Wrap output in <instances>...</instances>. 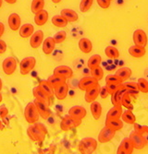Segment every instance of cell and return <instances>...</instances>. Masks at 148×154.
I'll return each instance as SVG.
<instances>
[{"mask_svg": "<svg viewBox=\"0 0 148 154\" xmlns=\"http://www.w3.org/2000/svg\"><path fill=\"white\" fill-rule=\"evenodd\" d=\"M27 135L35 142H42L47 135V128L41 123H34L27 129Z\"/></svg>", "mask_w": 148, "mask_h": 154, "instance_id": "cell-1", "label": "cell"}, {"mask_svg": "<svg viewBox=\"0 0 148 154\" xmlns=\"http://www.w3.org/2000/svg\"><path fill=\"white\" fill-rule=\"evenodd\" d=\"M97 140L93 137H84L78 144L79 151L82 154H93L96 150Z\"/></svg>", "mask_w": 148, "mask_h": 154, "instance_id": "cell-2", "label": "cell"}, {"mask_svg": "<svg viewBox=\"0 0 148 154\" xmlns=\"http://www.w3.org/2000/svg\"><path fill=\"white\" fill-rule=\"evenodd\" d=\"M39 113L37 111V108L33 103H30L26 105L24 109V117L26 121L30 125H33L39 120Z\"/></svg>", "mask_w": 148, "mask_h": 154, "instance_id": "cell-3", "label": "cell"}, {"mask_svg": "<svg viewBox=\"0 0 148 154\" xmlns=\"http://www.w3.org/2000/svg\"><path fill=\"white\" fill-rule=\"evenodd\" d=\"M35 65H36V60L33 57H28L23 58L21 60V62L20 63V74H22V75L29 74L34 68Z\"/></svg>", "mask_w": 148, "mask_h": 154, "instance_id": "cell-4", "label": "cell"}, {"mask_svg": "<svg viewBox=\"0 0 148 154\" xmlns=\"http://www.w3.org/2000/svg\"><path fill=\"white\" fill-rule=\"evenodd\" d=\"M86 109L80 105L73 106L69 110V116L80 124L82 123L83 119L86 116Z\"/></svg>", "mask_w": 148, "mask_h": 154, "instance_id": "cell-5", "label": "cell"}, {"mask_svg": "<svg viewBox=\"0 0 148 154\" xmlns=\"http://www.w3.org/2000/svg\"><path fill=\"white\" fill-rule=\"evenodd\" d=\"M130 140L131 141L134 149H143L145 147V145L147 144V140L146 138L142 135V134H139L137 133L136 131H132L131 134H130Z\"/></svg>", "mask_w": 148, "mask_h": 154, "instance_id": "cell-6", "label": "cell"}, {"mask_svg": "<svg viewBox=\"0 0 148 154\" xmlns=\"http://www.w3.org/2000/svg\"><path fill=\"white\" fill-rule=\"evenodd\" d=\"M33 103L35 104L37 111L39 113V116L44 119H47L51 116V110L49 108V104L46 103L45 102L39 101L37 99L34 100Z\"/></svg>", "mask_w": 148, "mask_h": 154, "instance_id": "cell-7", "label": "cell"}, {"mask_svg": "<svg viewBox=\"0 0 148 154\" xmlns=\"http://www.w3.org/2000/svg\"><path fill=\"white\" fill-rule=\"evenodd\" d=\"M2 68H3V71L5 72V74L12 75L16 71V68H17L16 59L12 57H7L6 59H4V61L2 63Z\"/></svg>", "mask_w": 148, "mask_h": 154, "instance_id": "cell-8", "label": "cell"}, {"mask_svg": "<svg viewBox=\"0 0 148 154\" xmlns=\"http://www.w3.org/2000/svg\"><path fill=\"white\" fill-rule=\"evenodd\" d=\"M80 125V123L75 121L72 117H71L68 115V116H65L62 118V120L60 122V128H61V130L67 132V131H70V130L77 128Z\"/></svg>", "mask_w": 148, "mask_h": 154, "instance_id": "cell-9", "label": "cell"}, {"mask_svg": "<svg viewBox=\"0 0 148 154\" xmlns=\"http://www.w3.org/2000/svg\"><path fill=\"white\" fill-rule=\"evenodd\" d=\"M132 39L134 42V45L140 46V47H145L147 45V35L143 30H136L133 32Z\"/></svg>", "mask_w": 148, "mask_h": 154, "instance_id": "cell-10", "label": "cell"}, {"mask_svg": "<svg viewBox=\"0 0 148 154\" xmlns=\"http://www.w3.org/2000/svg\"><path fill=\"white\" fill-rule=\"evenodd\" d=\"M115 131L110 129L109 128L107 127H105L101 129L99 135H98V139L97 140L100 142V143H106V142H109L111 139L114 137L115 136Z\"/></svg>", "mask_w": 148, "mask_h": 154, "instance_id": "cell-11", "label": "cell"}, {"mask_svg": "<svg viewBox=\"0 0 148 154\" xmlns=\"http://www.w3.org/2000/svg\"><path fill=\"white\" fill-rule=\"evenodd\" d=\"M100 85L99 84H96V86H93L88 90L85 91V95H84V99L87 103H91L93 102H95L96 100V98L99 96V92H100Z\"/></svg>", "mask_w": 148, "mask_h": 154, "instance_id": "cell-12", "label": "cell"}, {"mask_svg": "<svg viewBox=\"0 0 148 154\" xmlns=\"http://www.w3.org/2000/svg\"><path fill=\"white\" fill-rule=\"evenodd\" d=\"M53 74L57 75L58 77H61L65 79H68L73 76V71L71 67L67 66H59L54 69Z\"/></svg>", "mask_w": 148, "mask_h": 154, "instance_id": "cell-13", "label": "cell"}, {"mask_svg": "<svg viewBox=\"0 0 148 154\" xmlns=\"http://www.w3.org/2000/svg\"><path fill=\"white\" fill-rule=\"evenodd\" d=\"M68 92H69V85L67 84V82L60 84V85L54 88V95L59 101L65 100L67 95H68Z\"/></svg>", "mask_w": 148, "mask_h": 154, "instance_id": "cell-14", "label": "cell"}, {"mask_svg": "<svg viewBox=\"0 0 148 154\" xmlns=\"http://www.w3.org/2000/svg\"><path fill=\"white\" fill-rule=\"evenodd\" d=\"M98 84V80L91 77H83L79 81V89L80 91H86Z\"/></svg>", "mask_w": 148, "mask_h": 154, "instance_id": "cell-15", "label": "cell"}, {"mask_svg": "<svg viewBox=\"0 0 148 154\" xmlns=\"http://www.w3.org/2000/svg\"><path fill=\"white\" fill-rule=\"evenodd\" d=\"M44 41V32L42 31H37L33 33L30 39L31 47L33 49H37L40 45L43 44Z\"/></svg>", "mask_w": 148, "mask_h": 154, "instance_id": "cell-16", "label": "cell"}, {"mask_svg": "<svg viewBox=\"0 0 148 154\" xmlns=\"http://www.w3.org/2000/svg\"><path fill=\"white\" fill-rule=\"evenodd\" d=\"M33 94L34 96L35 99L39 100V101H42V102H45L46 103L49 104L50 105V103H51V98L48 96L47 93H46L39 86L33 88Z\"/></svg>", "mask_w": 148, "mask_h": 154, "instance_id": "cell-17", "label": "cell"}, {"mask_svg": "<svg viewBox=\"0 0 148 154\" xmlns=\"http://www.w3.org/2000/svg\"><path fill=\"white\" fill-rule=\"evenodd\" d=\"M8 26L10 28V30H12L13 32H16L20 27V22H21L20 17L17 13H12L8 17Z\"/></svg>", "mask_w": 148, "mask_h": 154, "instance_id": "cell-18", "label": "cell"}, {"mask_svg": "<svg viewBox=\"0 0 148 154\" xmlns=\"http://www.w3.org/2000/svg\"><path fill=\"white\" fill-rule=\"evenodd\" d=\"M60 15L68 22H75L78 20V18H79L77 12L70 8L62 9L60 12Z\"/></svg>", "mask_w": 148, "mask_h": 154, "instance_id": "cell-19", "label": "cell"}, {"mask_svg": "<svg viewBox=\"0 0 148 154\" xmlns=\"http://www.w3.org/2000/svg\"><path fill=\"white\" fill-rule=\"evenodd\" d=\"M56 43L55 41H54L53 37H47L45 39V41H43V52L46 54H52V52L54 51L56 47Z\"/></svg>", "mask_w": 148, "mask_h": 154, "instance_id": "cell-20", "label": "cell"}, {"mask_svg": "<svg viewBox=\"0 0 148 154\" xmlns=\"http://www.w3.org/2000/svg\"><path fill=\"white\" fill-rule=\"evenodd\" d=\"M105 125L116 132L123 128V121L121 119H105Z\"/></svg>", "mask_w": 148, "mask_h": 154, "instance_id": "cell-21", "label": "cell"}, {"mask_svg": "<svg viewBox=\"0 0 148 154\" xmlns=\"http://www.w3.org/2000/svg\"><path fill=\"white\" fill-rule=\"evenodd\" d=\"M48 20V12L45 9L39 11L34 16V22L37 26H43Z\"/></svg>", "mask_w": 148, "mask_h": 154, "instance_id": "cell-22", "label": "cell"}, {"mask_svg": "<svg viewBox=\"0 0 148 154\" xmlns=\"http://www.w3.org/2000/svg\"><path fill=\"white\" fill-rule=\"evenodd\" d=\"M20 35L22 38H29L34 32V28L30 23H25L20 27Z\"/></svg>", "mask_w": 148, "mask_h": 154, "instance_id": "cell-23", "label": "cell"}, {"mask_svg": "<svg viewBox=\"0 0 148 154\" xmlns=\"http://www.w3.org/2000/svg\"><path fill=\"white\" fill-rule=\"evenodd\" d=\"M127 90L124 88V86L122 88H120L119 90H118L114 94L111 95V102L113 106H122L121 105V98L123 93L126 91Z\"/></svg>", "mask_w": 148, "mask_h": 154, "instance_id": "cell-24", "label": "cell"}, {"mask_svg": "<svg viewBox=\"0 0 148 154\" xmlns=\"http://www.w3.org/2000/svg\"><path fill=\"white\" fill-rule=\"evenodd\" d=\"M122 112V106H113L107 112L106 119H120Z\"/></svg>", "mask_w": 148, "mask_h": 154, "instance_id": "cell-25", "label": "cell"}, {"mask_svg": "<svg viewBox=\"0 0 148 154\" xmlns=\"http://www.w3.org/2000/svg\"><path fill=\"white\" fill-rule=\"evenodd\" d=\"M79 48L84 54H89L93 49L92 42L87 38H82L79 41Z\"/></svg>", "mask_w": 148, "mask_h": 154, "instance_id": "cell-26", "label": "cell"}, {"mask_svg": "<svg viewBox=\"0 0 148 154\" xmlns=\"http://www.w3.org/2000/svg\"><path fill=\"white\" fill-rule=\"evenodd\" d=\"M90 110H91V113L93 115V117L95 118L96 120H98L102 115V106L101 104L95 101L91 103V106H90Z\"/></svg>", "mask_w": 148, "mask_h": 154, "instance_id": "cell-27", "label": "cell"}, {"mask_svg": "<svg viewBox=\"0 0 148 154\" xmlns=\"http://www.w3.org/2000/svg\"><path fill=\"white\" fill-rule=\"evenodd\" d=\"M145 49L143 47H140L137 45H132L129 48V54L131 55L132 57L135 58H140L143 57L145 54Z\"/></svg>", "mask_w": 148, "mask_h": 154, "instance_id": "cell-28", "label": "cell"}, {"mask_svg": "<svg viewBox=\"0 0 148 154\" xmlns=\"http://www.w3.org/2000/svg\"><path fill=\"white\" fill-rule=\"evenodd\" d=\"M120 118L122 119L123 122L130 124V125H133L136 122V117L133 115L131 110H126V111L122 112V115H121V117Z\"/></svg>", "mask_w": 148, "mask_h": 154, "instance_id": "cell-29", "label": "cell"}, {"mask_svg": "<svg viewBox=\"0 0 148 154\" xmlns=\"http://www.w3.org/2000/svg\"><path fill=\"white\" fill-rule=\"evenodd\" d=\"M101 60H102V58H101V57L99 54H93L92 57L89 58L88 63H87L88 68L90 69V70H92V69L99 66L100 63H101Z\"/></svg>", "mask_w": 148, "mask_h": 154, "instance_id": "cell-30", "label": "cell"}, {"mask_svg": "<svg viewBox=\"0 0 148 154\" xmlns=\"http://www.w3.org/2000/svg\"><path fill=\"white\" fill-rule=\"evenodd\" d=\"M38 86L41 88L46 93H47L50 98L53 97V96H55V95H54V88H53V86L51 85V84L47 80H42V81H40Z\"/></svg>", "mask_w": 148, "mask_h": 154, "instance_id": "cell-31", "label": "cell"}, {"mask_svg": "<svg viewBox=\"0 0 148 154\" xmlns=\"http://www.w3.org/2000/svg\"><path fill=\"white\" fill-rule=\"evenodd\" d=\"M116 75L118 77H119L123 81H126L131 77V68H129V67H120L117 70Z\"/></svg>", "mask_w": 148, "mask_h": 154, "instance_id": "cell-32", "label": "cell"}, {"mask_svg": "<svg viewBox=\"0 0 148 154\" xmlns=\"http://www.w3.org/2000/svg\"><path fill=\"white\" fill-rule=\"evenodd\" d=\"M105 55H106L107 57L111 58V59H117L119 57V52H118V50L116 47L111 46V45L105 47Z\"/></svg>", "mask_w": 148, "mask_h": 154, "instance_id": "cell-33", "label": "cell"}, {"mask_svg": "<svg viewBox=\"0 0 148 154\" xmlns=\"http://www.w3.org/2000/svg\"><path fill=\"white\" fill-rule=\"evenodd\" d=\"M44 8H45V0H33L31 9L33 14H36L39 11L43 10Z\"/></svg>", "mask_w": 148, "mask_h": 154, "instance_id": "cell-34", "label": "cell"}, {"mask_svg": "<svg viewBox=\"0 0 148 154\" xmlns=\"http://www.w3.org/2000/svg\"><path fill=\"white\" fill-rule=\"evenodd\" d=\"M121 105L126 107L128 110H131L133 108L132 104H131V93L126 91L121 98Z\"/></svg>", "mask_w": 148, "mask_h": 154, "instance_id": "cell-35", "label": "cell"}, {"mask_svg": "<svg viewBox=\"0 0 148 154\" xmlns=\"http://www.w3.org/2000/svg\"><path fill=\"white\" fill-rule=\"evenodd\" d=\"M66 80H67V79L61 78V77H58V76H57V75H54V74H53L52 76H50V77L47 79V81L53 86V88H55V87L60 85V84L65 83Z\"/></svg>", "mask_w": 148, "mask_h": 154, "instance_id": "cell-36", "label": "cell"}, {"mask_svg": "<svg viewBox=\"0 0 148 154\" xmlns=\"http://www.w3.org/2000/svg\"><path fill=\"white\" fill-rule=\"evenodd\" d=\"M52 23L58 28H64L69 22L67 21L61 15H56L52 18Z\"/></svg>", "mask_w": 148, "mask_h": 154, "instance_id": "cell-37", "label": "cell"}, {"mask_svg": "<svg viewBox=\"0 0 148 154\" xmlns=\"http://www.w3.org/2000/svg\"><path fill=\"white\" fill-rule=\"evenodd\" d=\"M119 146L121 147L125 151H127L129 154H131L132 151H133V149H134V147H133V145H132V143L130 140L129 137H125L121 141V143H120Z\"/></svg>", "mask_w": 148, "mask_h": 154, "instance_id": "cell-38", "label": "cell"}, {"mask_svg": "<svg viewBox=\"0 0 148 154\" xmlns=\"http://www.w3.org/2000/svg\"><path fill=\"white\" fill-rule=\"evenodd\" d=\"M91 74L92 77L93 79H96V80H101L104 77V71H103V68L101 66H97L96 68H93L91 70Z\"/></svg>", "mask_w": 148, "mask_h": 154, "instance_id": "cell-39", "label": "cell"}, {"mask_svg": "<svg viewBox=\"0 0 148 154\" xmlns=\"http://www.w3.org/2000/svg\"><path fill=\"white\" fill-rule=\"evenodd\" d=\"M137 85H138V90L139 91L143 92V93H147L148 92V81L145 79H139L138 82H137Z\"/></svg>", "mask_w": 148, "mask_h": 154, "instance_id": "cell-40", "label": "cell"}, {"mask_svg": "<svg viewBox=\"0 0 148 154\" xmlns=\"http://www.w3.org/2000/svg\"><path fill=\"white\" fill-rule=\"evenodd\" d=\"M93 0H82L80 3V12L85 13L87 11H89V9L91 8L92 5H93Z\"/></svg>", "mask_w": 148, "mask_h": 154, "instance_id": "cell-41", "label": "cell"}, {"mask_svg": "<svg viewBox=\"0 0 148 154\" xmlns=\"http://www.w3.org/2000/svg\"><path fill=\"white\" fill-rule=\"evenodd\" d=\"M123 87V84H112V83H106L105 88L107 90V92H109V95L114 94L118 90H119L120 88Z\"/></svg>", "mask_w": 148, "mask_h": 154, "instance_id": "cell-42", "label": "cell"}, {"mask_svg": "<svg viewBox=\"0 0 148 154\" xmlns=\"http://www.w3.org/2000/svg\"><path fill=\"white\" fill-rule=\"evenodd\" d=\"M123 80L118 77L116 74L114 75H107L105 77V83H112V84H122Z\"/></svg>", "mask_w": 148, "mask_h": 154, "instance_id": "cell-43", "label": "cell"}, {"mask_svg": "<svg viewBox=\"0 0 148 154\" xmlns=\"http://www.w3.org/2000/svg\"><path fill=\"white\" fill-rule=\"evenodd\" d=\"M66 37H67L66 32L60 31V32H58L55 35L53 36V39H54V41H55L56 44H61L66 40Z\"/></svg>", "mask_w": 148, "mask_h": 154, "instance_id": "cell-44", "label": "cell"}, {"mask_svg": "<svg viewBox=\"0 0 148 154\" xmlns=\"http://www.w3.org/2000/svg\"><path fill=\"white\" fill-rule=\"evenodd\" d=\"M124 88L131 94V93H137V91H139L138 90V85L137 83H133V82H126L125 84H123Z\"/></svg>", "mask_w": 148, "mask_h": 154, "instance_id": "cell-45", "label": "cell"}, {"mask_svg": "<svg viewBox=\"0 0 148 154\" xmlns=\"http://www.w3.org/2000/svg\"><path fill=\"white\" fill-rule=\"evenodd\" d=\"M97 3H98L100 8H102L104 9H106V8H109L111 0H97Z\"/></svg>", "mask_w": 148, "mask_h": 154, "instance_id": "cell-46", "label": "cell"}, {"mask_svg": "<svg viewBox=\"0 0 148 154\" xmlns=\"http://www.w3.org/2000/svg\"><path fill=\"white\" fill-rule=\"evenodd\" d=\"M8 114V108L5 105L0 106V117H1V118H6Z\"/></svg>", "mask_w": 148, "mask_h": 154, "instance_id": "cell-47", "label": "cell"}, {"mask_svg": "<svg viewBox=\"0 0 148 154\" xmlns=\"http://www.w3.org/2000/svg\"><path fill=\"white\" fill-rule=\"evenodd\" d=\"M109 92H107V90H106L105 86V87H101L100 92H99V96L102 98V99H105V98H107V96H109Z\"/></svg>", "mask_w": 148, "mask_h": 154, "instance_id": "cell-48", "label": "cell"}, {"mask_svg": "<svg viewBox=\"0 0 148 154\" xmlns=\"http://www.w3.org/2000/svg\"><path fill=\"white\" fill-rule=\"evenodd\" d=\"M6 51H7V44L3 40L0 39V54H5Z\"/></svg>", "mask_w": 148, "mask_h": 154, "instance_id": "cell-49", "label": "cell"}, {"mask_svg": "<svg viewBox=\"0 0 148 154\" xmlns=\"http://www.w3.org/2000/svg\"><path fill=\"white\" fill-rule=\"evenodd\" d=\"M133 125H134V128H135V129H134V131H136L137 133L143 135V127H141L140 125H137L136 123H134Z\"/></svg>", "mask_w": 148, "mask_h": 154, "instance_id": "cell-50", "label": "cell"}, {"mask_svg": "<svg viewBox=\"0 0 148 154\" xmlns=\"http://www.w3.org/2000/svg\"><path fill=\"white\" fill-rule=\"evenodd\" d=\"M4 32H5V26L2 22H0V39H1V37L3 36Z\"/></svg>", "mask_w": 148, "mask_h": 154, "instance_id": "cell-51", "label": "cell"}, {"mask_svg": "<svg viewBox=\"0 0 148 154\" xmlns=\"http://www.w3.org/2000/svg\"><path fill=\"white\" fill-rule=\"evenodd\" d=\"M117 154H129V153L127 151H125L120 146H118V148L117 149Z\"/></svg>", "mask_w": 148, "mask_h": 154, "instance_id": "cell-52", "label": "cell"}, {"mask_svg": "<svg viewBox=\"0 0 148 154\" xmlns=\"http://www.w3.org/2000/svg\"><path fill=\"white\" fill-rule=\"evenodd\" d=\"M3 1H6L8 4L12 5V4H15V3L17 2V0H3Z\"/></svg>", "mask_w": 148, "mask_h": 154, "instance_id": "cell-53", "label": "cell"}, {"mask_svg": "<svg viewBox=\"0 0 148 154\" xmlns=\"http://www.w3.org/2000/svg\"><path fill=\"white\" fill-rule=\"evenodd\" d=\"M52 2L55 3V4H58V3L61 2V0H52Z\"/></svg>", "mask_w": 148, "mask_h": 154, "instance_id": "cell-54", "label": "cell"}, {"mask_svg": "<svg viewBox=\"0 0 148 154\" xmlns=\"http://www.w3.org/2000/svg\"><path fill=\"white\" fill-rule=\"evenodd\" d=\"M2 90V80H1V79H0V91Z\"/></svg>", "mask_w": 148, "mask_h": 154, "instance_id": "cell-55", "label": "cell"}, {"mask_svg": "<svg viewBox=\"0 0 148 154\" xmlns=\"http://www.w3.org/2000/svg\"><path fill=\"white\" fill-rule=\"evenodd\" d=\"M2 4H3V0H0V8L2 7Z\"/></svg>", "mask_w": 148, "mask_h": 154, "instance_id": "cell-56", "label": "cell"}, {"mask_svg": "<svg viewBox=\"0 0 148 154\" xmlns=\"http://www.w3.org/2000/svg\"><path fill=\"white\" fill-rule=\"evenodd\" d=\"M2 128V122H1V120H0V129Z\"/></svg>", "mask_w": 148, "mask_h": 154, "instance_id": "cell-57", "label": "cell"}, {"mask_svg": "<svg viewBox=\"0 0 148 154\" xmlns=\"http://www.w3.org/2000/svg\"><path fill=\"white\" fill-rule=\"evenodd\" d=\"M2 102V95H1V93H0V103Z\"/></svg>", "mask_w": 148, "mask_h": 154, "instance_id": "cell-58", "label": "cell"}]
</instances>
